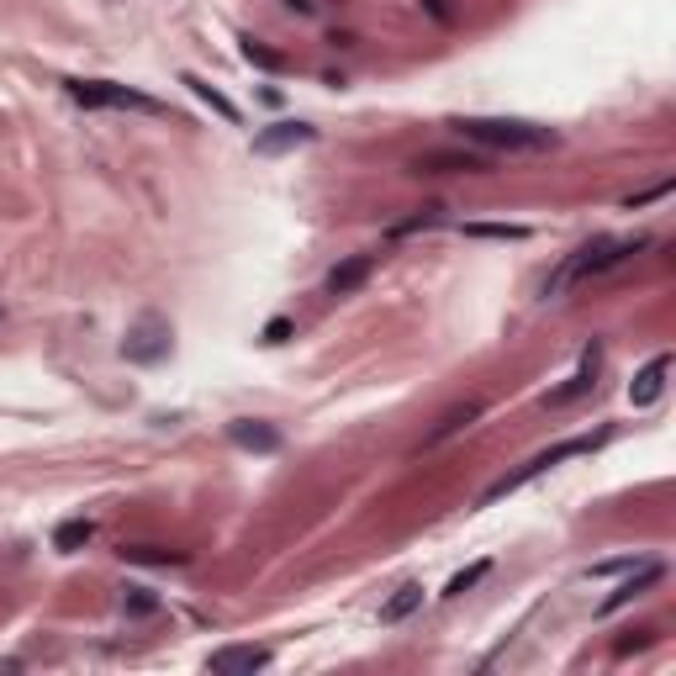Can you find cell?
<instances>
[{"label":"cell","mask_w":676,"mask_h":676,"mask_svg":"<svg viewBox=\"0 0 676 676\" xmlns=\"http://www.w3.org/2000/svg\"><path fill=\"white\" fill-rule=\"evenodd\" d=\"M465 143H481V148H497V154H544L555 148L560 138L539 122H523V117H460L449 122Z\"/></svg>","instance_id":"obj_1"},{"label":"cell","mask_w":676,"mask_h":676,"mask_svg":"<svg viewBox=\"0 0 676 676\" xmlns=\"http://www.w3.org/2000/svg\"><path fill=\"white\" fill-rule=\"evenodd\" d=\"M650 249V238L645 233H634V238H592V243H581V249L560 265L550 280H544V296H560L566 286H581V280H592V275H603L613 265H624L629 254H640Z\"/></svg>","instance_id":"obj_2"},{"label":"cell","mask_w":676,"mask_h":676,"mask_svg":"<svg viewBox=\"0 0 676 676\" xmlns=\"http://www.w3.org/2000/svg\"><path fill=\"white\" fill-rule=\"evenodd\" d=\"M613 434H608V428H597V434H576V439H560V444H550V449H539V455L534 460H523L518 465V471H507L502 481H492V486H486V492H481V507H492V502H502L507 492H518V486H529L534 476H544V471H555V465L560 460H576V455H592V449H603Z\"/></svg>","instance_id":"obj_3"},{"label":"cell","mask_w":676,"mask_h":676,"mask_svg":"<svg viewBox=\"0 0 676 676\" xmlns=\"http://www.w3.org/2000/svg\"><path fill=\"white\" fill-rule=\"evenodd\" d=\"M64 90L80 106H90V111H138V117H169L164 101L143 96V90H133V85H117V80H64Z\"/></svg>","instance_id":"obj_4"},{"label":"cell","mask_w":676,"mask_h":676,"mask_svg":"<svg viewBox=\"0 0 676 676\" xmlns=\"http://www.w3.org/2000/svg\"><path fill=\"white\" fill-rule=\"evenodd\" d=\"M169 349H175V328H169V317L138 312L133 328H127V338H122V360H133V365H159V360H169Z\"/></svg>","instance_id":"obj_5"},{"label":"cell","mask_w":676,"mask_h":676,"mask_svg":"<svg viewBox=\"0 0 676 676\" xmlns=\"http://www.w3.org/2000/svg\"><path fill=\"white\" fill-rule=\"evenodd\" d=\"M597 370H603V344L592 338V344L581 349V365H576V375H571L566 386H555L550 397H544V407H571V402H581V397H587V391H597Z\"/></svg>","instance_id":"obj_6"},{"label":"cell","mask_w":676,"mask_h":676,"mask_svg":"<svg viewBox=\"0 0 676 676\" xmlns=\"http://www.w3.org/2000/svg\"><path fill=\"white\" fill-rule=\"evenodd\" d=\"M317 138L312 122H275L265 133H254V154L259 159H275V154H296V148H307Z\"/></svg>","instance_id":"obj_7"},{"label":"cell","mask_w":676,"mask_h":676,"mask_svg":"<svg viewBox=\"0 0 676 676\" xmlns=\"http://www.w3.org/2000/svg\"><path fill=\"white\" fill-rule=\"evenodd\" d=\"M275 661L270 655V645H222V650H212V666L217 676H254V671H265Z\"/></svg>","instance_id":"obj_8"},{"label":"cell","mask_w":676,"mask_h":676,"mask_svg":"<svg viewBox=\"0 0 676 676\" xmlns=\"http://www.w3.org/2000/svg\"><path fill=\"white\" fill-rule=\"evenodd\" d=\"M492 159L486 154H418L412 175H486Z\"/></svg>","instance_id":"obj_9"},{"label":"cell","mask_w":676,"mask_h":676,"mask_svg":"<svg viewBox=\"0 0 676 676\" xmlns=\"http://www.w3.org/2000/svg\"><path fill=\"white\" fill-rule=\"evenodd\" d=\"M661 576H666V566H661V560H640V566H634V576H629L618 592H608V597H603V608H597V613L608 618V613H618V608H629L634 597H645V592H650Z\"/></svg>","instance_id":"obj_10"},{"label":"cell","mask_w":676,"mask_h":676,"mask_svg":"<svg viewBox=\"0 0 676 676\" xmlns=\"http://www.w3.org/2000/svg\"><path fill=\"white\" fill-rule=\"evenodd\" d=\"M228 439L238 449H249V455H275V449H280V428L275 423H259V418H233L228 423Z\"/></svg>","instance_id":"obj_11"},{"label":"cell","mask_w":676,"mask_h":676,"mask_svg":"<svg viewBox=\"0 0 676 676\" xmlns=\"http://www.w3.org/2000/svg\"><path fill=\"white\" fill-rule=\"evenodd\" d=\"M375 275V254H354V259H338L328 270V296H354Z\"/></svg>","instance_id":"obj_12"},{"label":"cell","mask_w":676,"mask_h":676,"mask_svg":"<svg viewBox=\"0 0 676 676\" xmlns=\"http://www.w3.org/2000/svg\"><path fill=\"white\" fill-rule=\"evenodd\" d=\"M666 375H671V354H655V360L634 375V386H629V402L634 407H650L655 397L666 391Z\"/></svg>","instance_id":"obj_13"},{"label":"cell","mask_w":676,"mask_h":676,"mask_svg":"<svg viewBox=\"0 0 676 676\" xmlns=\"http://www.w3.org/2000/svg\"><path fill=\"white\" fill-rule=\"evenodd\" d=\"M127 566H191L185 550H164V544H122Z\"/></svg>","instance_id":"obj_14"},{"label":"cell","mask_w":676,"mask_h":676,"mask_svg":"<svg viewBox=\"0 0 676 676\" xmlns=\"http://www.w3.org/2000/svg\"><path fill=\"white\" fill-rule=\"evenodd\" d=\"M418 608H423V587H418V581H407V587H397L381 603V624H402V618H412Z\"/></svg>","instance_id":"obj_15"},{"label":"cell","mask_w":676,"mask_h":676,"mask_svg":"<svg viewBox=\"0 0 676 676\" xmlns=\"http://www.w3.org/2000/svg\"><path fill=\"white\" fill-rule=\"evenodd\" d=\"M90 539H96V523H90V518H64L59 529H53V550L74 555V550H85Z\"/></svg>","instance_id":"obj_16"},{"label":"cell","mask_w":676,"mask_h":676,"mask_svg":"<svg viewBox=\"0 0 676 676\" xmlns=\"http://www.w3.org/2000/svg\"><path fill=\"white\" fill-rule=\"evenodd\" d=\"M180 85H191V90H196V96H201L206 106H212V111H217V117H222V122H243V111H238V106H233L228 96H222V90H217V85H206V80H201V74H180Z\"/></svg>","instance_id":"obj_17"},{"label":"cell","mask_w":676,"mask_h":676,"mask_svg":"<svg viewBox=\"0 0 676 676\" xmlns=\"http://www.w3.org/2000/svg\"><path fill=\"white\" fill-rule=\"evenodd\" d=\"M238 53H243V59H249L254 69H265V74H280V69H286V53L265 48V43H259L254 32H243V37H238Z\"/></svg>","instance_id":"obj_18"},{"label":"cell","mask_w":676,"mask_h":676,"mask_svg":"<svg viewBox=\"0 0 676 676\" xmlns=\"http://www.w3.org/2000/svg\"><path fill=\"white\" fill-rule=\"evenodd\" d=\"M465 238H497V243H523L529 228L523 222H465Z\"/></svg>","instance_id":"obj_19"},{"label":"cell","mask_w":676,"mask_h":676,"mask_svg":"<svg viewBox=\"0 0 676 676\" xmlns=\"http://www.w3.org/2000/svg\"><path fill=\"white\" fill-rule=\"evenodd\" d=\"M481 412H486L481 402H465V407H455V412H449V418H444V423L434 428V434H428V444H444L449 434H460V428H471V423L481 418Z\"/></svg>","instance_id":"obj_20"},{"label":"cell","mask_w":676,"mask_h":676,"mask_svg":"<svg viewBox=\"0 0 676 676\" xmlns=\"http://www.w3.org/2000/svg\"><path fill=\"white\" fill-rule=\"evenodd\" d=\"M444 222V206H418L407 222H391V238H412V233H428V228H439Z\"/></svg>","instance_id":"obj_21"},{"label":"cell","mask_w":676,"mask_h":676,"mask_svg":"<svg viewBox=\"0 0 676 676\" xmlns=\"http://www.w3.org/2000/svg\"><path fill=\"white\" fill-rule=\"evenodd\" d=\"M122 613L127 618H154L159 613V597L148 587H122Z\"/></svg>","instance_id":"obj_22"},{"label":"cell","mask_w":676,"mask_h":676,"mask_svg":"<svg viewBox=\"0 0 676 676\" xmlns=\"http://www.w3.org/2000/svg\"><path fill=\"white\" fill-rule=\"evenodd\" d=\"M486 571H492V560H476V566H465L460 576H449V587H444V597H465L471 587H481L486 581Z\"/></svg>","instance_id":"obj_23"},{"label":"cell","mask_w":676,"mask_h":676,"mask_svg":"<svg viewBox=\"0 0 676 676\" xmlns=\"http://www.w3.org/2000/svg\"><path fill=\"white\" fill-rule=\"evenodd\" d=\"M634 566H640V555H613V560H597L587 576L597 581V576H618V571H634Z\"/></svg>","instance_id":"obj_24"},{"label":"cell","mask_w":676,"mask_h":676,"mask_svg":"<svg viewBox=\"0 0 676 676\" xmlns=\"http://www.w3.org/2000/svg\"><path fill=\"white\" fill-rule=\"evenodd\" d=\"M676 191V180H661V185H650V191H640V196H629L624 206H629V212H640V206H650V201H666Z\"/></svg>","instance_id":"obj_25"},{"label":"cell","mask_w":676,"mask_h":676,"mask_svg":"<svg viewBox=\"0 0 676 676\" xmlns=\"http://www.w3.org/2000/svg\"><path fill=\"white\" fill-rule=\"evenodd\" d=\"M286 338H291V317H270V323H265V333H259V344H286Z\"/></svg>","instance_id":"obj_26"},{"label":"cell","mask_w":676,"mask_h":676,"mask_svg":"<svg viewBox=\"0 0 676 676\" xmlns=\"http://www.w3.org/2000/svg\"><path fill=\"white\" fill-rule=\"evenodd\" d=\"M655 640V629H640V634H629V640H613V655L624 661V655H634V650H645Z\"/></svg>","instance_id":"obj_27"},{"label":"cell","mask_w":676,"mask_h":676,"mask_svg":"<svg viewBox=\"0 0 676 676\" xmlns=\"http://www.w3.org/2000/svg\"><path fill=\"white\" fill-rule=\"evenodd\" d=\"M423 11L434 16V22H455V11H449V0H423Z\"/></svg>","instance_id":"obj_28"},{"label":"cell","mask_w":676,"mask_h":676,"mask_svg":"<svg viewBox=\"0 0 676 676\" xmlns=\"http://www.w3.org/2000/svg\"><path fill=\"white\" fill-rule=\"evenodd\" d=\"M280 6H291V11H302V16H312V11H317L312 0H280Z\"/></svg>","instance_id":"obj_29"},{"label":"cell","mask_w":676,"mask_h":676,"mask_svg":"<svg viewBox=\"0 0 676 676\" xmlns=\"http://www.w3.org/2000/svg\"><path fill=\"white\" fill-rule=\"evenodd\" d=\"M0 323H6V312H0Z\"/></svg>","instance_id":"obj_30"}]
</instances>
